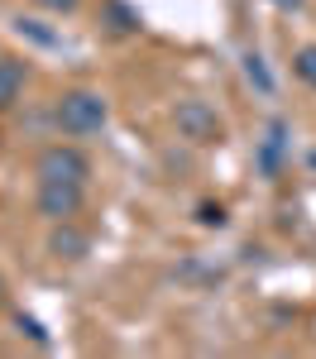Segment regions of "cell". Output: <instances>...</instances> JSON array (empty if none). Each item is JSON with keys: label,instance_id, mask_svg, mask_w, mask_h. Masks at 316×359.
<instances>
[{"label": "cell", "instance_id": "1", "mask_svg": "<svg viewBox=\"0 0 316 359\" xmlns=\"http://www.w3.org/2000/svg\"><path fill=\"white\" fill-rule=\"evenodd\" d=\"M106 120H111V106H106L101 91H67V96L57 101V125H62L67 135H77V139L101 135Z\"/></svg>", "mask_w": 316, "mask_h": 359}, {"label": "cell", "instance_id": "2", "mask_svg": "<svg viewBox=\"0 0 316 359\" xmlns=\"http://www.w3.org/2000/svg\"><path fill=\"white\" fill-rule=\"evenodd\" d=\"M172 125H177V135L192 139V144H216V139L226 135L221 115L211 111L206 101H177V111H172Z\"/></svg>", "mask_w": 316, "mask_h": 359}, {"label": "cell", "instance_id": "3", "mask_svg": "<svg viewBox=\"0 0 316 359\" xmlns=\"http://www.w3.org/2000/svg\"><path fill=\"white\" fill-rule=\"evenodd\" d=\"M82 211V182H39V216L72 221Z\"/></svg>", "mask_w": 316, "mask_h": 359}, {"label": "cell", "instance_id": "4", "mask_svg": "<svg viewBox=\"0 0 316 359\" xmlns=\"http://www.w3.org/2000/svg\"><path fill=\"white\" fill-rule=\"evenodd\" d=\"M39 177H43V182H82L86 177V158L77 154V149L53 144V149L39 154Z\"/></svg>", "mask_w": 316, "mask_h": 359}, {"label": "cell", "instance_id": "5", "mask_svg": "<svg viewBox=\"0 0 316 359\" xmlns=\"http://www.w3.org/2000/svg\"><path fill=\"white\" fill-rule=\"evenodd\" d=\"M20 91H25V62L0 57V106H15Z\"/></svg>", "mask_w": 316, "mask_h": 359}, {"label": "cell", "instance_id": "6", "mask_svg": "<svg viewBox=\"0 0 316 359\" xmlns=\"http://www.w3.org/2000/svg\"><path fill=\"white\" fill-rule=\"evenodd\" d=\"M48 249H53L57 259H82V254H86V235H82V230H72V225L62 221V230H57L53 240H48Z\"/></svg>", "mask_w": 316, "mask_h": 359}, {"label": "cell", "instance_id": "7", "mask_svg": "<svg viewBox=\"0 0 316 359\" xmlns=\"http://www.w3.org/2000/svg\"><path fill=\"white\" fill-rule=\"evenodd\" d=\"M15 29H20V34H29L34 43H43V48H57V43H62V39H57L53 29H43V25H39V20H25V15L15 20Z\"/></svg>", "mask_w": 316, "mask_h": 359}, {"label": "cell", "instance_id": "8", "mask_svg": "<svg viewBox=\"0 0 316 359\" xmlns=\"http://www.w3.org/2000/svg\"><path fill=\"white\" fill-rule=\"evenodd\" d=\"M292 67H297V77H302L307 86H316V43H307V48L297 53V62H292Z\"/></svg>", "mask_w": 316, "mask_h": 359}, {"label": "cell", "instance_id": "9", "mask_svg": "<svg viewBox=\"0 0 316 359\" xmlns=\"http://www.w3.org/2000/svg\"><path fill=\"white\" fill-rule=\"evenodd\" d=\"M245 72H249V82H259V91H273V77H268V67H263V57H259V53L245 57Z\"/></svg>", "mask_w": 316, "mask_h": 359}, {"label": "cell", "instance_id": "10", "mask_svg": "<svg viewBox=\"0 0 316 359\" xmlns=\"http://www.w3.org/2000/svg\"><path fill=\"white\" fill-rule=\"evenodd\" d=\"M201 221H206V225H221L226 216H221V206H201Z\"/></svg>", "mask_w": 316, "mask_h": 359}, {"label": "cell", "instance_id": "11", "mask_svg": "<svg viewBox=\"0 0 316 359\" xmlns=\"http://www.w3.org/2000/svg\"><path fill=\"white\" fill-rule=\"evenodd\" d=\"M39 5H48V10H57V15H62V10H77V0H39Z\"/></svg>", "mask_w": 316, "mask_h": 359}, {"label": "cell", "instance_id": "12", "mask_svg": "<svg viewBox=\"0 0 316 359\" xmlns=\"http://www.w3.org/2000/svg\"><path fill=\"white\" fill-rule=\"evenodd\" d=\"M273 5H278V10H297L302 0H273Z\"/></svg>", "mask_w": 316, "mask_h": 359}]
</instances>
